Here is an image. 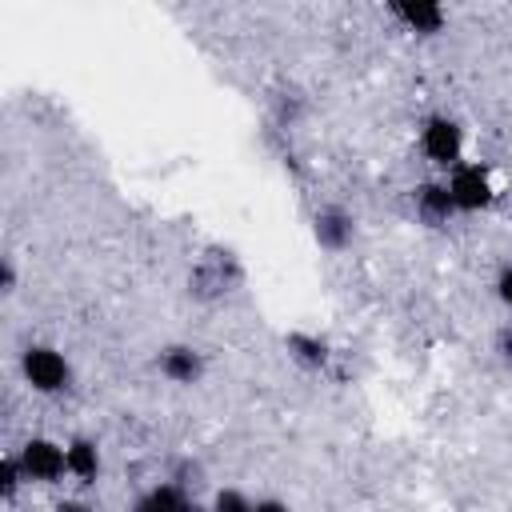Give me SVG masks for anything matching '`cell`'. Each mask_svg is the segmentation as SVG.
Wrapping results in <instances>:
<instances>
[{"mask_svg": "<svg viewBox=\"0 0 512 512\" xmlns=\"http://www.w3.org/2000/svg\"><path fill=\"white\" fill-rule=\"evenodd\" d=\"M412 212L420 224L428 228H444L452 216H456V204H452V192L444 180H420L412 188Z\"/></svg>", "mask_w": 512, "mask_h": 512, "instance_id": "cell-6", "label": "cell"}, {"mask_svg": "<svg viewBox=\"0 0 512 512\" xmlns=\"http://www.w3.org/2000/svg\"><path fill=\"white\" fill-rule=\"evenodd\" d=\"M420 152L436 164V168H456L460 164V156H464V128H460V120H452V116H444V112H436V116H428L424 124H420Z\"/></svg>", "mask_w": 512, "mask_h": 512, "instance_id": "cell-2", "label": "cell"}, {"mask_svg": "<svg viewBox=\"0 0 512 512\" xmlns=\"http://www.w3.org/2000/svg\"><path fill=\"white\" fill-rule=\"evenodd\" d=\"M0 292H4V296L16 292V264H12V256L0 260Z\"/></svg>", "mask_w": 512, "mask_h": 512, "instance_id": "cell-16", "label": "cell"}, {"mask_svg": "<svg viewBox=\"0 0 512 512\" xmlns=\"http://www.w3.org/2000/svg\"><path fill=\"white\" fill-rule=\"evenodd\" d=\"M28 476H24V468H20V456L16 452H8L4 460H0V496L12 504L16 496H20V484H24Z\"/></svg>", "mask_w": 512, "mask_h": 512, "instance_id": "cell-12", "label": "cell"}, {"mask_svg": "<svg viewBox=\"0 0 512 512\" xmlns=\"http://www.w3.org/2000/svg\"><path fill=\"white\" fill-rule=\"evenodd\" d=\"M284 348H288V356H292L300 368H308V372H320V368L328 364V344H324L320 336H312V332H288V336H284Z\"/></svg>", "mask_w": 512, "mask_h": 512, "instance_id": "cell-11", "label": "cell"}, {"mask_svg": "<svg viewBox=\"0 0 512 512\" xmlns=\"http://www.w3.org/2000/svg\"><path fill=\"white\" fill-rule=\"evenodd\" d=\"M128 512H212V508H200L188 488H180V484H172V480H160V484L144 488V492L132 500Z\"/></svg>", "mask_w": 512, "mask_h": 512, "instance_id": "cell-8", "label": "cell"}, {"mask_svg": "<svg viewBox=\"0 0 512 512\" xmlns=\"http://www.w3.org/2000/svg\"><path fill=\"white\" fill-rule=\"evenodd\" d=\"M56 512H92V508H88L84 500H60V504H56Z\"/></svg>", "mask_w": 512, "mask_h": 512, "instance_id": "cell-18", "label": "cell"}, {"mask_svg": "<svg viewBox=\"0 0 512 512\" xmlns=\"http://www.w3.org/2000/svg\"><path fill=\"white\" fill-rule=\"evenodd\" d=\"M492 352H496V360L512 372V324H504L500 332H496V340H492Z\"/></svg>", "mask_w": 512, "mask_h": 512, "instance_id": "cell-14", "label": "cell"}, {"mask_svg": "<svg viewBox=\"0 0 512 512\" xmlns=\"http://www.w3.org/2000/svg\"><path fill=\"white\" fill-rule=\"evenodd\" d=\"M492 288H496L500 304H508V308H512V264H504V268L496 272V284H492Z\"/></svg>", "mask_w": 512, "mask_h": 512, "instance_id": "cell-15", "label": "cell"}, {"mask_svg": "<svg viewBox=\"0 0 512 512\" xmlns=\"http://www.w3.org/2000/svg\"><path fill=\"white\" fill-rule=\"evenodd\" d=\"M444 184H448V192H452L456 212H484V208L492 204V196H496L488 168H484V164H468V160H460V164L448 172Z\"/></svg>", "mask_w": 512, "mask_h": 512, "instance_id": "cell-4", "label": "cell"}, {"mask_svg": "<svg viewBox=\"0 0 512 512\" xmlns=\"http://www.w3.org/2000/svg\"><path fill=\"white\" fill-rule=\"evenodd\" d=\"M388 12H392L408 32H416V36H436V32H444V24H448V12H444L436 0H392Z\"/></svg>", "mask_w": 512, "mask_h": 512, "instance_id": "cell-9", "label": "cell"}, {"mask_svg": "<svg viewBox=\"0 0 512 512\" xmlns=\"http://www.w3.org/2000/svg\"><path fill=\"white\" fill-rule=\"evenodd\" d=\"M20 376H24V384H28L32 392L56 396V392H64V388L72 384V364H68V356H64L60 348H52V344H28V348L20 352Z\"/></svg>", "mask_w": 512, "mask_h": 512, "instance_id": "cell-1", "label": "cell"}, {"mask_svg": "<svg viewBox=\"0 0 512 512\" xmlns=\"http://www.w3.org/2000/svg\"><path fill=\"white\" fill-rule=\"evenodd\" d=\"M312 236L324 252H344L356 240V216L340 204H324L312 212Z\"/></svg>", "mask_w": 512, "mask_h": 512, "instance_id": "cell-5", "label": "cell"}, {"mask_svg": "<svg viewBox=\"0 0 512 512\" xmlns=\"http://www.w3.org/2000/svg\"><path fill=\"white\" fill-rule=\"evenodd\" d=\"M256 512H292L284 500H276V496H264V500H256Z\"/></svg>", "mask_w": 512, "mask_h": 512, "instance_id": "cell-17", "label": "cell"}, {"mask_svg": "<svg viewBox=\"0 0 512 512\" xmlns=\"http://www.w3.org/2000/svg\"><path fill=\"white\" fill-rule=\"evenodd\" d=\"M212 512H256V500H248L240 488H220L212 496Z\"/></svg>", "mask_w": 512, "mask_h": 512, "instance_id": "cell-13", "label": "cell"}, {"mask_svg": "<svg viewBox=\"0 0 512 512\" xmlns=\"http://www.w3.org/2000/svg\"><path fill=\"white\" fill-rule=\"evenodd\" d=\"M16 456H20L28 484H56L60 476H68V452H64V444H56L48 436H28Z\"/></svg>", "mask_w": 512, "mask_h": 512, "instance_id": "cell-3", "label": "cell"}, {"mask_svg": "<svg viewBox=\"0 0 512 512\" xmlns=\"http://www.w3.org/2000/svg\"><path fill=\"white\" fill-rule=\"evenodd\" d=\"M64 452H68V476L72 480H80V484H96L100 480V448H96V440L72 436L64 444Z\"/></svg>", "mask_w": 512, "mask_h": 512, "instance_id": "cell-10", "label": "cell"}, {"mask_svg": "<svg viewBox=\"0 0 512 512\" xmlns=\"http://www.w3.org/2000/svg\"><path fill=\"white\" fill-rule=\"evenodd\" d=\"M156 368H160V376L172 380V384H200L204 372H208L204 352L192 348V344H168V348H160Z\"/></svg>", "mask_w": 512, "mask_h": 512, "instance_id": "cell-7", "label": "cell"}]
</instances>
